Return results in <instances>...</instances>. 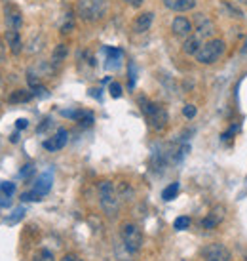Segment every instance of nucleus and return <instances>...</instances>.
I'll use <instances>...</instances> for the list:
<instances>
[{
	"instance_id": "obj_31",
	"label": "nucleus",
	"mask_w": 247,
	"mask_h": 261,
	"mask_svg": "<svg viewBox=\"0 0 247 261\" xmlns=\"http://www.w3.org/2000/svg\"><path fill=\"white\" fill-rule=\"evenodd\" d=\"M34 172V166L33 164H27V166H23V170L19 172V175L23 177V179H27V177H31V174Z\"/></svg>"
},
{
	"instance_id": "obj_34",
	"label": "nucleus",
	"mask_w": 247,
	"mask_h": 261,
	"mask_svg": "<svg viewBox=\"0 0 247 261\" xmlns=\"http://www.w3.org/2000/svg\"><path fill=\"white\" fill-rule=\"evenodd\" d=\"M124 2H126L128 6H131V8H141L145 0H124Z\"/></svg>"
},
{
	"instance_id": "obj_20",
	"label": "nucleus",
	"mask_w": 247,
	"mask_h": 261,
	"mask_svg": "<svg viewBox=\"0 0 247 261\" xmlns=\"http://www.w3.org/2000/svg\"><path fill=\"white\" fill-rule=\"evenodd\" d=\"M23 218H25V208H23V206H17V208L12 212V216L6 218V223H8V225H16L17 221H21Z\"/></svg>"
},
{
	"instance_id": "obj_10",
	"label": "nucleus",
	"mask_w": 247,
	"mask_h": 261,
	"mask_svg": "<svg viewBox=\"0 0 247 261\" xmlns=\"http://www.w3.org/2000/svg\"><path fill=\"white\" fill-rule=\"evenodd\" d=\"M67 141H68V132L65 128H61L51 140L44 141V149H48V151H59V149H63L67 145Z\"/></svg>"
},
{
	"instance_id": "obj_27",
	"label": "nucleus",
	"mask_w": 247,
	"mask_h": 261,
	"mask_svg": "<svg viewBox=\"0 0 247 261\" xmlns=\"http://www.w3.org/2000/svg\"><path fill=\"white\" fill-rule=\"evenodd\" d=\"M0 185H2V189H4V192H6L8 197H14V192H16V183H12V181H0Z\"/></svg>"
},
{
	"instance_id": "obj_24",
	"label": "nucleus",
	"mask_w": 247,
	"mask_h": 261,
	"mask_svg": "<svg viewBox=\"0 0 247 261\" xmlns=\"http://www.w3.org/2000/svg\"><path fill=\"white\" fill-rule=\"evenodd\" d=\"M42 46H44V38L38 35V36H36V42H34V38H31V48H29L27 52H29V53L40 52V50H42Z\"/></svg>"
},
{
	"instance_id": "obj_17",
	"label": "nucleus",
	"mask_w": 247,
	"mask_h": 261,
	"mask_svg": "<svg viewBox=\"0 0 247 261\" xmlns=\"http://www.w3.org/2000/svg\"><path fill=\"white\" fill-rule=\"evenodd\" d=\"M200 46H202V40H200L196 35H192V36H188V38H185L183 52L187 53V55H196L198 50H200Z\"/></svg>"
},
{
	"instance_id": "obj_35",
	"label": "nucleus",
	"mask_w": 247,
	"mask_h": 261,
	"mask_svg": "<svg viewBox=\"0 0 247 261\" xmlns=\"http://www.w3.org/2000/svg\"><path fill=\"white\" fill-rule=\"evenodd\" d=\"M27 126H29V120H27V118H19V120L16 122V128H17V130H25Z\"/></svg>"
},
{
	"instance_id": "obj_28",
	"label": "nucleus",
	"mask_w": 247,
	"mask_h": 261,
	"mask_svg": "<svg viewBox=\"0 0 247 261\" xmlns=\"http://www.w3.org/2000/svg\"><path fill=\"white\" fill-rule=\"evenodd\" d=\"M40 199H42V197H40L36 191L23 192V194H21V201H40Z\"/></svg>"
},
{
	"instance_id": "obj_4",
	"label": "nucleus",
	"mask_w": 247,
	"mask_h": 261,
	"mask_svg": "<svg viewBox=\"0 0 247 261\" xmlns=\"http://www.w3.org/2000/svg\"><path fill=\"white\" fill-rule=\"evenodd\" d=\"M99 202L101 208L105 210L107 216H116L118 212V192L114 189V185L111 181H101L99 183Z\"/></svg>"
},
{
	"instance_id": "obj_9",
	"label": "nucleus",
	"mask_w": 247,
	"mask_h": 261,
	"mask_svg": "<svg viewBox=\"0 0 247 261\" xmlns=\"http://www.w3.org/2000/svg\"><path fill=\"white\" fill-rule=\"evenodd\" d=\"M171 31H173V35L179 36V38H188L190 33H192V23H190L187 18L179 16V18L173 19V23H171Z\"/></svg>"
},
{
	"instance_id": "obj_8",
	"label": "nucleus",
	"mask_w": 247,
	"mask_h": 261,
	"mask_svg": "<svg viewBox=\"0 0 247 261\" xmlns=\"http://www.w3.org/2000/svg\"><path fill=\"white\" fill-rule=\"evenodd\" d=\"M4 16H6V25H8V29H16V31H19V29L23 27V14L19 12L17 6L8 4V6L4 8Z\"/></svg>"
},
{
	"instance_id": "obj_29",
	"label": "nucleus",
	"mask_w": 247,
	"mask_h": 261,
	"mask_svg": "<svg viewBox=\"0 0 247 261\" xmlns=\"http://www.w3.org/2000/svg\"><path fill=\"white\" fill-rule=\"evenodd\" d=\"M224 8L230 12L232 18H243V12H241L239 8H236V6H232V4H224Z\"/></svg>"
},
{
	"instance_id": "obj_36",
	"label": "nucleus",
	"mask_w": 247,
	"mask_h": 261,
	"mask_svg": "<svg viewBox=\"0 0 247 261\" xmlns=\"http://www.w3.org/2000/svg\"><path fill=\"white\" fill-rule=\"evenodd\" d=\"M6 61V48H4V42L0 40V63Z\"/></svg>"
},
{
	"instance_id": "obj_19",
	"label": "nucleus",
	"mask_w": 247,
	"mask_h": 261,
	"mask_svg": "<svg viewBox=\"0 0 247 261\" xmlns=\"http://www.w3.org/2000/svg\"><path fill=\"white\" fill-rule=\"evenodd\" d=\"M222 216L221 214H217V212H211V214H207V218L202 221V227H204L205 231H211V229H215V227L221 223Z\"/></svg>"
},
{
	"instance_id": "obj_38",
	"label": "nucleus",
	"mask_w": 247,
	"mask_h": 261,
	"mask_svg": "<svg viewBox=\"0 0 247 261\" xmlns=\"http://www.w3.org/2000/svg\"><path fill=\"white\" fill-rule=\"evenodd\" d=\"M48 126H50V118H46V120H44L42 126H38V132H44V130H46V128H48Z\"/></svg>"
},
{
	"instance_id": "obj_6",
	"label": "nucleus",
	"mask_w": 247,
	"mask_h": 261,
	"mask_svg": "<svg viewBox=\"0 0 247 261\" xmlns=\"http://www.w3.org/2000/svg\"><path fill=\"white\" fill-rule=\"evenodd\" d=\"M202 255H204L205 261H230V252L228 248L221 242H213L209 246H205L202 250Z\"/></svg>"
},
{
	"instance_id": "obj_22",
	"label": "nucleus",
	"mask_w": 247,
	"mask_h": 261,
	"mask_svg": "<svg viewBox=\"0 0 247 261\" xmlns=\"http://www.w3.org/2000/svg\"><path fill=\"white\" fill-rule=\"evenodd\" d=\"M74 27V21H72V14H65V19L61 23V33H70Z\"/></svg>"
},
{
	"instance_id": "obj_11",
	"label": "nucleus",
	"mask_w": 247,
	"mask_h": 261,
	"mask_svg": "<svg viewBox=\"0 0 247 261\" xmlns=\"http://www.w3.org/2000/svg\"><path fill=\"white\" fill-rule=\"evenodd\" d=\"M103 52L107 53V59H105V69L107 71H118L122 65V52L118 48H105Z\"/></svg>"
},
{
	"instance_id": "obj_15",
	"label": "nucleus",
	"mask_w": 247,
	"mask_h": 261,
	"mask_svg": "<svg viewBox=\"0 0 247 261\" xmlns=\"http://www.w3.org/2000/svg\"><path fill=\"white\" fill-rule=\"evenodd\" d=\"M166 8L173 10V12H190L196 6V0H162Z\"/></svg>"
},
{
	"instance_id": "obj_23",
	"label": "nucleus",
	"mask_w": 247,
	"mask_h": 261,
	"mask_svg": "<svg viewBox=\"0 0 247 261\" xmlns=\"http://www.w3.org/2000/svg\"><path fill=\"white\" fill-rule=\"evenodd\" d=\"M33 261H55V257H53V253L50 250H40V252H36Z\"/></svg>"
},
{
	"instance_id": "obj_21",
	"label": "nucleus",
	"mask_w": 247,
	"mask_h": 261,
	"mask_svg": "<svg viewBox=\"0 0 247 261\" xmlns=\"http://www.w3.org/2000/svg\"><path fill=\"white\" fill-rule=\"evenodd\" d=\"M177 192H179V183L175 181V183H171L170 187H166V189H163L162 191V199L163 201H173V199H175V197H177Z\"/></svg>"
},
{
	"instance_id": "obj_32",
	"label": "nucleus",
	"mask_w": 247,
	"mask_h": 261,
	"mask_svg": "<svg viewBox=\"0 0 247 261\" xmlns=\"http://www.w3.org/2000/svg\"><path fill=\"white\" fill-rule=\"evenodd\" d=\"M10 199L12 197H8L6 192H4V189H2V185H0V206L4 208V206H10Z\"/></svg>"
},
{
	"instance_id": "obj_3",
	"label": "nucleus",
	"mask_w": 247,
	"mask_h": 261,
	"mask_svg": "<svg viewBox=\"0 0 247 261\" xmlns=\"http://www.w3.org/2000/svg\"><path fill=\"white\" fill-rule=\"evenodd\" d=\"M224 40L222 38H211V40H207L200 46V50L196 53V59L200 63H204V65H211L215 61L221 57L222 53H224Z\"/></svg>"
},
{
	"instance_id": "obj_40",
	"label": "nucleus",
	"mask_w": 247,
	"mask_h": 261,
	"mask_svg": "<svg viewBox=\"0 0 247 261\" xmlns=\"http://www.w3.org/2000/svg\"><path fill=\"white\" fill-rule=\"evenodd\" d=\"M238 4H247V0H236Z\"/></svg>"
},
{
	"instance_id": "obj_1",
	"label": "nucleus",
	"mask_w": 247,
	"mask_h": 261,
	"mask_svg": "<svg viewBox=\"0 0 247 261\" xmlns=\"http://www.w3.org/2000/svg\"><path fill=\"white\" fill-rule=\"evenodd\" d=\"M139 105H141V111L143 114L146 116V120L150 124V128L154 130L162 132L166 126H168V122H170V116H168V111L163 109L162 105L154 103L150 99H139Z\"/></svg>"
},
{
	"instance_id": "obj_13",
	"label": "nucleus",
	"mask_w": 247,
	"mask_h": 261,
	"mask_svg": "<svg viewBox=\"0 0 247 261\" xmlns=\"http://www.w3.org/2000/svg\"><path fill=\"white\" fill-rule=\"evenodd\" d=\"M154 21V14L152 12H143V14H139L135 18V21H133V31L135 33H146L148 29H150V25H152Z\"/></svg>"
},
{
	"instance_id": "obj_26",
	"label": "nucleus",
	"mask_w": 247,
	"mask_h": 261,
	"mask_svg": "<svg viewBox=\"0 0 247 261\" xmlns=\"http://www.w3.org/2000/svg\"><path fill=\"white\" fill-rule=\"evenodd\" d=\"M109 92H111V96L114 97V99L122 97V86H120L118 82H111V86H109Z\"/></svg>"
},
{
	"instance_id": "obj_7",
	"label": "nucleus",
	"mask_w": 247,
	"mask_h": 261,
	"mask_svg": "<svg viewBox=\"0 0 247 261\" xmlns=\"http://www.w3.org/2000/svg\"><path fill=\"white\" fill-rule=\"evenodd\" d=\"M213 35H215V23L209 18H205L204 14H198L196 16V36L200 40H205V42H207V38Z\"/></svg>"
},
{
	"instance_id": "obj_25",
	"label": "nucleus",
	"mask_w": 247,
	"mask_h": 261,
	"mask_svg": "<svg viewBox=\"0 0 247 261\" xmlns=\"http://www.w3.org/2000/svg\"><path fill=\"white\" fill-rule=\"evenodd\" d=\"M173 227H175L177 231H185V229H188V227H190V219H188L187 216H181V218L175 219Z\"/></svg>"
},
{
	"instance_id": "obj_37",
	"label": "nucleus",
	"mask_w": 247,
	"mask_h": 261,
	"mask_svg": "<svg viewBox=\"0 0 247 261\" xmlns=\"http://www.w3.org/2000/svg\"><path fill=\"white\" fill-rule=\"evenodd\" d=\"M61 261H82V259H80L78 255H74V253H67Z\"/></svg>"
},
{
	"instance_id": "obj_16",
	"label": "nucleus",
	"mask_w": 247,
	"mask_h": 261,
	"mask_svg": "<svg viewBox=\"0 0 247 261\" xmlns=\"http://www.w3.org/2000/svg\"><path fill=\"white\" fill-rule=\"evenodd\" d=\"M67 53H68V50H67V44H57L55 46V50H53V53H51V69H57L63 61L67 59Z\"/></svg>"
},
{
	"instance_id": "obj_30",
	"label": "nucleus",
	"mask_w": 247,
	"mask_h": 261,
	"mask_svg": "<svg viewBox=\"0 0 247 261\" xmlns=\"http://www.w3.org/2000/svg\"><path fill=\"white\" fill-rule=\"evenodd\" d=\"M183 114H185L187 118H194V116H196V107H194V105H185Z\"/></svg>"
},
{
	"instance_id": "obj_39",
	"label": "nucleus",
	"mask_w": 247,
	"mask_h": 261,
	"mask_svg": "<svg viewBox=\"0 0 247 261\" xmlns=\"http://www.w3.org/2000/svg\"><path fill=\"white\" fill-rule=\"evenodd\" d=\"M99 92H101V90H90V94H92L94 97H101V94H99Z\"/></svg>"
},
{
	"instance_id": "obj_14",
	"label": "nucleus",
	"mask_w": 247,
	"mask_h": 261,
	"mask_svg": "<svg viewBox=\"0 0 247 261\" xmlns=\"http://www.w3.org/2000/svg\"><path fill=\"white\" fill-rule=\"evenodd\" d=\"M51 183H53V174H51L50 170L48 172H44V174H40V177L36 179V185H34L33 191H36L40 197H44V194H48L51 189Z\"/></svg>"
},
{
	"instance_id": "obj_18",
	"label": "nucleus",
	"mask_w": 247,
	"mask_h": 261,
	"mask_svg": "<svg viewBox=\"0 0 247 261\" xmlns=\"http://www.w3.org/2000/svg\"><path fill=\"white\" fill-rule=\"evenodd\" d=\"M33 92H29V90H14L12 94H10L8 101L10 103H27V101H31L33 99Z\"/></svg>"
},
{
	"instance_id": "obj_12",
	"label": "nucleus",
	"mask_w": 247,
	"mask_h": 261,
	"mask_svg": "<svg viewBox=\"0 0 247 261\" xmlns=\"http://www.w3.org/2000/svg\"><path fill=\"white\" fill-rule=\"evenodd\" d=\"M6 44H8L10 52L14 55H19L21 50H23V40H21V35L16 29H8L6 31Z\"/></svg>"
},
{
	"instance_id": "obj_33",
	"label": "nucleus",
	"mask_w": 247,
	"mask_h": 261,
	"mask_svg": "<svg viewBox=\"0 0 247 261\" xmlns=\"http://www.w3.org/2000/svg\"><path fill=\"white\" fill-rule=\"evenodd\" d=\"M135 63H129V88L135 86Z\"/></svg>"
},
{
	"instance_id": "obj_5",
	"label": "nucleus",
	"mask_w": 247,
	"mask_h": 261,
	"mask_svg": "<svg viewBox=\"0 0 247 261\" xmlns=\"http://www.w3.org/2000/svg\"><path fill=\"white\" fill-rule=\"evenodd\" d=\"M122 244L128 248L129 252L135 255L139 250H141V246H143V233H141V229L133 223H126V225L122 227Z\"/></svg>"
},
{
	"instance_id": "obj_2",
	"label": "nucleus",
	"mask_w": 247,
	"mask_h": 261,
	"mask_svg": "<svg viewBox=\"0 0 247 261\" xmlns=\"http://www.w3.org/2000/svg\"><path fill=\"white\" fill-rule=\"evenodd\" d=\"M109 8V0H78L76 12L78 16L88 21V23H94L107 14Z\"/></svg>"
}]
</instances>
